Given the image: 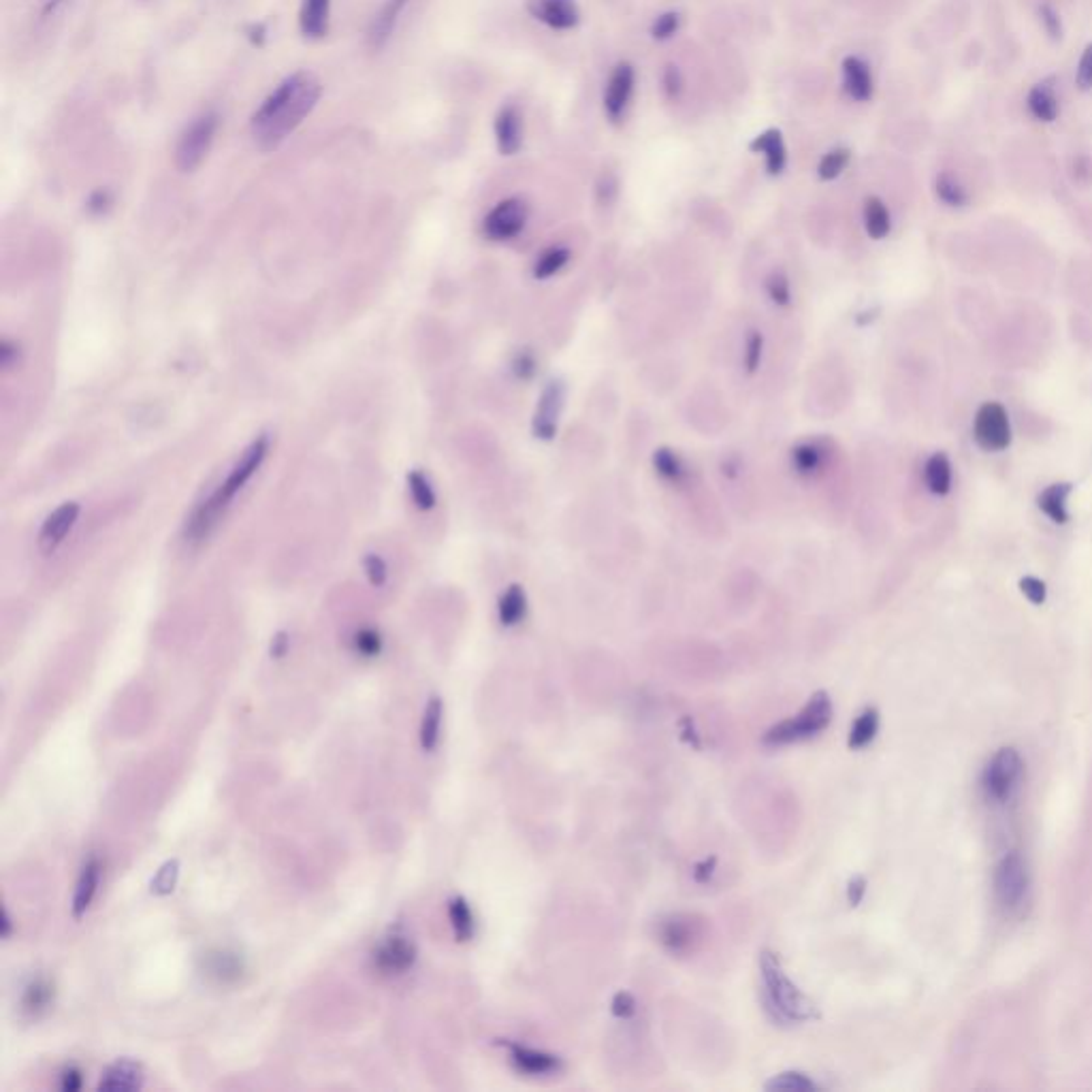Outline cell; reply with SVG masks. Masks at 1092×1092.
Here are the masks:
<instances>
[{
	"label": "cell",
	"instance_id": "cell-1",
	"mask_svg": "<svg viewBox=\"0 0 1092 1092\" xmlns=\"http://www.w3.org/2000/svg\"><path fill=\"white\" fill-rule=\"evenodd\" d=\"M322 95L314 73L297 70L271 90L250 120V135L265 150H278L295 130L306 123Z\"/></svg>",
	"mask_w": 1092,
	"mask_h": 1092
},
{
	"label": "cell",
	"instance_id": "cell-2",
	"mask_svg": "<svg viewBox=\"0 0 1092 1092\" xmlns=\"http://www.w3.org/2000/svg\"><path fill=\"white\" fill-rule=\"evenodd\" d=\"M267 452H269V436L262 433L260 438H257L244 450L241 459L232 465V470L229 472L225 482H220L218 489L211 493L205 502H201L197 505V510L192 512V517L186 525L188 540H204L205 535L214 530V525L218 523L222 514H225L231 502L235 500V495L244 489L250 478L259 472L262 461L267 457Z\"/></svg>",
	"mask_w": 1092,
	"mask_h": 1092
},
{
	"label": "cell",
	"instance_id": "cell-3",
	"mask_svg": "<svg viewBox=\"0 0 1092 1092\" xmlns=\"http://www.w3.org/2000/svg\"><path fill=\"white\" fill-rule=\"evenodd\" d=\"M762 977V1000L777 1023L798 1024L815 1018V1005L783 970L781 960L771 949H762L757 958Z\"/></svg>",
	"mask_w": 1092,
	"mask_h": 1092
},
{
	"label": "cell",
	"instance_id": "cell-4",
	"mask_svg": "<svg viewBox=\"0 0 1092 1092\" xmlns=\"http://www.w3.org/2000/svg\"><path fill=\"white\" fill-rule=\"evenodd\" d=\"M833 713L834 709L831 696L826 692H815L808 697V702L803 706L801 713L768 727L762 736V743L768 747H783L806 741V738L822 734L831 725Z\"/></svg>",
	"mask_w": 1092,
	"mask_h": 1092
},
{
	"label": "cell",
	"instance_id": "cell-5",
	"mask_svg": "<svg viewBox=\"0 0 1092 1092\" xmlns=\"http://www.w3.org/2000/svg\"><path fill=\"white\" fill-rule=\"evenodd\" d=\"M220 118L216 111H205V114L197 116L192 123L184 128L179 135L177 148H176V165L184 174L195 171L204 160L207 158L211 144H214L218 133Z\"/></svg>",
	"mask_w": 1092,
	"mask_h": 1092
},
{
	"label": "cell",
	"instance_id": "cell-6",
	"mask_svg": "<svg viewBox=\"0 0 1092 1092\" xmlns=\"http://www.w3.org/2000/svg\"><path fill=\"white\" fill-rule=\"evenodd\" d=\"M530 222V205L521 197H508L500 201L482 220L484 237L491 241H512L517 239Z\"/></svg>",
	"mask_w": 1092,
	"mask_h": 1092
},
{
	"label": "cell",
	"instance_id": "cell-7",
	"mask_svg": "<svg viewBox=\"0 0 1092 1092\" xmlns=\"http://www.w3.org/2000/svg\"><path fill=\"white\" fill-rule=\"evenodd\" d=\"M636 90V68L630 63L614 65L609 79H606L604 95H602V107L604 116L611 124H619L628 114V107L632 103Z\"/></svg>",
	"mask_w": 1092,
	"mask_h": 1092
},
{
	"label": "cell",
	"instance_id": "cell-8",
	"mask_svg": "<svg viewBox=\"0 0 1092 1092\" xmlns=\"http://www.w3.org/2000/svg\"><path fill=\"white\" fill-rule=\"evenodd\" d=\"M973 436L979 449L988 452L1005 450L1011 444V424L1007 410L996 401H988L975 414Z\"/></svg>",
	"mask_w": 1092,
	"mask_h": 1092
},
{
	"label": "cell",
	"instance_id": "cell-9",
	"mask_svg": "<svg viewBox=\"0 0 1092 1092\" xmlns=\"http://www.w3.org/2000/svg\"><path fill=\"white\" fill-rule=\"evenodd\" d=\"M1023 771H1024L1023 757H1020L1014 747H1003V750H998L993 760H990L984 775V785L988 794L993 796L995 801H1007L1011 792L1016 790L1020 777H1023Z\"/></svg>",
	"mask_w": 1092,
	"mask_h": 1092
},
{
	"label": "cell",
	"instance_id": "cell-10",
	"mask_svg": "<svg viewBox=\"0 0 1092 1092\" xmlns=\"http://www.w3.org/2000/svg\"><path fill=\"white\" fill-rule=\"evenodd\" d=\"M1028 887V868L1020 852H1009L998 862L995 873V894L1000 905L1016 907Z\"/></svg>",
	"mask_w": 1092,
	"mask_h": 1092
},
{
	"label": "cell",
	"instance_id": "cell-11",
	"mask_svg": "<svg viewBox=\"0 0 1092 1092\" xmlns=\"http://www.w3.org/2000/svg\"><path fill=\"white\" fill-rule=\"evenodd\" d=\"M565 403V384L561 380H551L542 389L538 406H535L532 431L533 436L544 442H551L558 436V424Z\"/></svg>",
	"mask_w": 1092,
	"mask_h": 1092
},
{
	"label": "cell",
	"instance_id": "cell-12",
	"mask_svg": "<svg viewBox=\"0 0 1092 1092\" xmlns=\"http://www.w3.org/2000/svg\"><path fill=\"white\" fill-rule=\"evenodd\" d=\"M525 9H528V14L535 22H540L551 30H558V33H568V30L579 28L583 17L576 0H528Z\"/></svg>",
	"mask_w": 1092,
	"mask_h": 1092
},
{
	"label": "cell",
	"instance_id": "cell-13",
	"mask_svg": "<svg viewBox=\"0 0 1092 1092\" xmlns=\"http://www.w3.org/2000/svg\"><path fill=\"white\" fill-rule=\"evenodd\" d=\"M502 1046L508 1050V1056H510V1063L514 1065V1069L519 1071V1074L525 1076H553L561 1071V1058L551 1054V1051H544V1050H535V1048H528L523 1044H517V1041H502Z\"/></svg>",
	"mask_w": 1092,
	"mask_h": 1092
},
{
	"label": "cell",
	"instance_id": "cell-14",
	"mask_svg": "<svg viewBox=\"0 0 1092 1092\" xmlns=\"http://www.w3.org/2000/svg\"><path fill=\"white\" fill-rule=\"evenodd\" d=\"M495 144L502 156L519 154L523 148V114L517 105H504L493 123Z\"/></svg>",
	"mask_w": 1092,
	"mask_h": 1092
},
{
	"label": "cell",
	"instance_id": "cell-15",
	"mask_svg": "<svg viewBox=\"0 0 1092 1092\" xmlns=\"http://www.w3.org/2000/svg\"><path fill=\"white\" fill-rule=\"evenodd\" d=\"M417 963V947L408 937L393 935L376 949V967L387 975H401Z\"/></svg>",
	"mask_w": 1092,
	"mask_h": 1092
},
{
	"label": "cell",
	"instance_id": "cell-16",
	"mask_svg": "<svg viewBox=\"0 0 1092 1092\" xmlns=\"http://www.w3.org/2000/svg\"><path fill=\"white\" fill-rule=\"evenodd\" d=\"M841 79L845 95L856 103H868L875 95V77L866 60L860 56H847L841 65Z\"/></svg>",
	"mask_w": 1092,
	"mask_h": 1092
},
{
	"label": "cell",
	"instance_id": "cell-17",
	"mask_svg": "<svg viewBox=\"0 0 1092 1092\" xmlns=\"http://www.w3.org/2000/svg\"><path fill=\"white\" fill-rule=\"evenodd\" d=\"M77 517H79V504L67 502L63 505H58V508L45 519L41 533H39V544H41V549L45 553H52L54 549H58V546L65 542L68 532L73 530Z\"/></svg>",
	"mask_w": 1092,
	"mask_h": 1092
},
{
	"label": "cell",
	"instance_id": "cell-18",
	"mask_svg": "<svg viewBox=\"0 0 1092 1092\" xmlns=\"http://www.w3.org/2000/svg\"><path fill=\"white\" fill-rule=\"evenodd\" d=\"M657 939H660L662 945L669 949V952L685 954L690 952L694 942L697 939V930L690 915H670L660 922Z\"/></svg>",
	"mask_w": 1092,
	"mask_h": 1092
},
{
	"label": "cell",
	"instance_id": "cell-19",
	"mask_svg": "<svg viewBox=\"0 0 1092 1092\" xmlns=\"http://www.w3.org/2000/svg\"><path fill=\"white\" fill-rule=\"evenodd\" d=\"M750 150L753 151V154L764 156V165H766L768 176L777 177L785 171V167H787V148H785V141H783V133L778 128H766L764 133L753 137V141L750 144Z\"/></svg>",
	"mask_w": 1092,
	"mask_h": 1092
},
{
	"label": "cell",
	"instance_id": "cell-20",
	"mask_svg": "<svg viewBox=\"0 0 1092 1092\" xmlns=\"http://www.w3.org/2000/svg\"><path fill=\"white\" fill-rule=\"evenodd\" d=\"M792 468L803 478H815L824 472L828 463V449L819 440L798 442L790 452Z\"/></svg>",
	"mask_w": 1092,
	"mask_h": 1092
},
{
	"label": "cell",
	"instance_id": "cell-21",
	"mask_svg": "<svg viewBox=\"0 0 1092 1092\" xmlns=\"http://www.w3.org/2000/svg\"><path fill=\"white\" fill-rule=\"evenodd\" d=\"M141 1086H144V1069L128 1058L111 1065L98 1081V1088L107 1092H133Z\"/></svg>",
	"mask_w": 1092,
	"mask_h": 1092
},
{
	"label": "cell",
	"instance_id": "cell-22",
	"mask_svg": "<svg viewBox=\"0 0 1092 1092\" xmlns=\"http://www.w3.org/2000/svg\"><path fill=\"white\" fill-rule=\"evenodd\" d=\"M1026 111L1030 118L1041 124L1056 123L1060 116V100L1056 96V90L1046 82L1035 84L1026 95Z\"/></svg>",
	"mask_w": 1092,
	"mask_h": 1092
},
{
	"label": "cell",
	"instance_id": "cell-23",
	"mask_svg": "<svg viewBox=\"0 0 1092 1092\" xmlns=\"http://www.w3.org/2000/svg\"><path fill=\"white\" fill-rule=\"evenodd\" d=\"M331 19V0H303L299 26L303 37L322 39L329 33Z\"/></svg>",
	"mask_w": 1092,
	"mask_h": 1092
},
{
	"label": "cell",
	"instance_id": "cell-24",
	"mask_svg": "<svg viewBox=\"0 0 1092 1092\" xmlns=\"http://www.w3.org/2000/svg\"><path fill=\"white\" fill-rule=\"evenodd\" d=\"M528 609H530L528 593H525L523 585L514 583L500 595L498 619L504 628H514V625H519L525 616H528Z\"/></svg>",
	"mask_w": 1092,
	"mask_h": 1092
},
{
	"label": "cell",
	"instance_id": "cell-25",
	"mask_svg": "<svg viewBox=\"0 0 1092 1092\" xmlns=\"http://www.w3.org/2000/svg\"><path fill=\"white\" fill-rule=\"evenodd\" d=\"M54 998H56V988L54 982H49L47 977H37L24 988V995H22V1009L24 1014H28L30 1018H39L47 1014L49 1009L54 1005Z\"/></svg>",
	"mask_w": 1092,
	"mask_h": 1092
},
{
	"label": "cell",
	"instance_id": "cell-26",
	"mask_svg": "<svg viewBox=\"0 0 1092 1092\" xmlns=\"http://www.w3.org/2000/svg\"><path fill=\"white\" fill-rule=\"evenodd\" d=\"M572 260V250L568 246H549L546 250H542L538 257H535L533 265H532V278L544 282V280H551L555 276H560V273L570 265Z\"/></svg>",
	"mask_w": 1092,
	"mask_h": 1092
},
{
	"label": "cell",
	"instance_id": "cell-27",
	"mask_svg": "<svg viewBox=\"0 0 1092 1092\" xmlns=\"http://www.w3.org/2000/svg\"><path fill=\"white\" fill-rule=\"evenodd\" d=\"M653 468L664 482L672 484V487H681V484L690 477V468L683 461V457L672 449H657L653 452Z\"/></svg>",
	"mask_w": 1092,
	"mask_h": 1092
},
{
	"label": "cell",
	"instance_id": "cell-28",
	"mask_svg": "<svg viewBox=\"0 0 1092 1092\" xmlns=\"http://www.w3.org/2000/svg\"><path fill=\"white\" fill-rule=\"evenodd\" d=\"M1071 493V484L1069 482H1056V484H1050L1048 489H1044L1039 493L1037 498V505L1039 510L1050 517L1054 523L1058 525H1065L1069 521V512H1067V498Z\"/></svg>",
	"mask_w": 1092,
	"mask_h": 1092
},
{
	"label": "cell",
	"instance_id": "cell-29",
	"mask_svg": "<svg viewBox=\"0 0 1092 1092\" xmlns=\"http://www.w3.org/2000/svg\"><path fill=\"white\" fill-rule=\"evenodd\" d=\"M100 882V862L96 858H90L86 862V866L82 868V875H79V882L75 887V896H73V915L75 917H82L90 903H93V898L96 894V887Z\"/></svg>",
	"mask_w": 1092,
	"mask_h": 1092
},
{
	"label": "cell",
	"instance_id": "cell-30",
	"mask_svg": "<svg viewBox=\"0 0 1092 1092\" xmlns=\"http://www.w3.org/2000/svg\"><path fill=\"white\" fill-rule=\"evenodd\" d=\"M410 0H387L382 7V12L378 14V17L373 19L371 30H369V41L373 47H382L387 43V39L391 37L393 30H396V24L399 15L403 14V9Z\"/></svg>",
	"mask_w": 1092,
	"mask_h": 1092
},
{
	"label": "cell",
	"instance_id": "cell-31",
	"mask_svg": "<svg viewBox=\"0 0 1092 1092\" xmlns=\"http://www.w3.org/2000/svg\"><path fill=\"white\" fill-rule=\"evenodd\" d=\"M862 218L866 235L871 239H884L892 231V216H889L887 205L879 197H868L864 201Z\"/></svg>",
	"mask_w": 1092,
	"mask_h": 1092
},
{
	"label": "cell",
	"instance_id": "cell-32",
	"mask_svg": "<svg viewBox=\"0 0 1092 1092\" xmlns=\"http://www.w3.org/2000/svg\"><path fill=\"white\" fill-rule=\"evenodd\" d=\"M442 717H444V702L440 696L429 697L427 706H424L423 723H421V747L424 751H433L440 743V730H442Z\"/></svg>",
	"mask_w": 1092,
	"mask_h": 1092
},
{
	"label": "cell",
	"instance_id": "cell-33",
	"mask_svg": "<svg viewBox=\"0 0 1092 1092\" xmlns=\"http://www.w3.org/2000/svg\"><path fill=\"white\" fill-rule=\"evenodd\" d=\"M877 732H879V711L877 709H864L860 715L856 717V722L852 723V730H849V738H847V747L854 751H860V750H864V747H868L875 741Z\"/></svg>",
	"mask_w": 1092,
	"mask_h": 1092
},
{
	"label": "cell",
	"instance_id": "cell-34",
	"mask_svg": "<svg viewBox=\"0 0 1092 1092\" xmlns=\"http://www.w3.org/2000/svg\"><path fill=\"white\" fill-rule=\"evenodd\" d=\"M924 480L930 493L945 495L952 487V465L943 452H935L924 465Z\"/></svg>",
	"mask_w": 1092,
	"mask_h": 1092
},
{
	"label": "cell",
	"instance_id": "cell-35",
	"mask_svg": "<svg viewBox=\"0 0 1092 1092\" xmlns=\"http://www.w3.org/2000/svg\"><path fill=\"white\" fill-rule=\"evenodd\" d=\"M935 195L943 205L954 209L969 205L970 199L963 181H960L954 174H949V171H942V174L935 177Z\"/></svg>",
	"mask_w": 1092,
	"mask_h": 1092
},
{
	"label": "cell",
	"instance_id": "cell-36",
	"mask_svg": "<svg viewBox=\"0 0 1092 1092\" xmlns=\"http://www.w3.org/2000/svg\"><path fill=\"white\" fill-rule=\"evenodd\" d=\"M449 917H450V926H452L454 937H457V942H470V939L474 937V930H477V922H474V914H472L470 903L465 901L463 896L450 898Z\"/></svg>",
	"mask_w": 1092,
	"mask_h": 1092
},
{
	"label": "cell",
	"instance_id": "cell-37",
	"mask_svg": "<svg viewBox=\"0 0 1092 1092\" xmlns=\"http://www.w3.org/2000/svg\"><path fill=\"white\" fill-rule=\"evenodd\" d=\"M764 1088L768 1092H813L822 1086L811 1076H806L805 1071H781V1074L768 1079Z\"/></svg>",
	"mask_w": 1092,
	"mask_h": 1092
},
{
	"label": "cell",
	"instance_id": "cell-38",
	"mask_svg": "<svg viewBox=\"0 0 1092 1092\" xmlns=\"http://www.w3.org/2000/svg\"><path fill=\"white\" fill-rule=\"evenodd\" d=\"M207 970L218 982H235L244 973V960L231 952H216L209 956Z\"/></svg>",
	"mask_w": 1092,
	"mask_h": 1092
},
{
	"label": "cell",
	"instance_id": "cell-39",
	"mask_svg": "<svg viewBox=\"0 0 1092 1092\" xmlns=\"http://www.w3.org/2000/svg\"><path fill=\"white\" fill-rule=\"evenodd\" d=\"M849 160H852V151L847 148L828 150L826 154L819 158L817 177L822 181H833L836 177H841L843 171L849 167Z\"/></svg>",
	"mask_w": 1092,
	"mask_h": 1092
},
{
	"label": "cell",
	"instance_id": "cell-40",
	"mask_svg": "<svg viewBox=\"0 0 1092 1092\" xmlns=\"http://www.w3.org/2000/svg\"><path fill=\"white\" fill-rule=\"evenodd\" d=\"M762 359H764V336L762 331L751 329L747 333V340L743 343V357H741L747 376H755V373L760 371Z\"/></svg>",
	"mask_w": 1092,
	"mask_h": 1092
},
{
	"label": "cell",
	"instance_id": "cell-41",
	"mask_svg": "<svg viewBox=\"0 0 1092 1092\" xmlns=\"http://www.w3.org/2000/svg\"><path fill=\"white\" fill-rule=\"evenodd\" d=\"M764 287H766L768 299H771L775 306L785 308L792 303V282H790V278H787V273H783V271L768 273Z\"/></svg>",
	"mask_w": 1092,
	"mask_h": 1092
},
{
	"label": "cell",
	"instance_id": "cell-42",
	"mask_svg": "<svg viewBox=\"0 0 1092 1092\" xmlns=\"http://www.w3.org/2000/svg\"><path fill=\"white\" fill-rule=\"evenodd\" d=\"M408 487H410V495L414 504L419 505L421 510H431L433 505H436V491H433L431 482L427 480L423 472L414 470L410 477H408Z\"/></svg>",
	"mask_w": 1092,
	"mask_h": 1092
},
{
	"label": "cell",
	"instance_id": "cell-43",
	"mask_svg": "<svg viewBox=\"0 0 1092 1092\" xmlns=\"http://www.w3.org/2000/svg\"><path fill=\"white\" fill-rule=\"evenodd\" d=\"M683 24V17L679 12H664L657 15L651 24V37L655 41H670V39L679 33Z\"/></svg>",
	"mask_w": 1092,
	"mask_h": 1092
},
{
	"label": "cell",
	"instance_id": "cell-44",
	"mask_svg": "<svg viewBox=\"0 0 1092 1092\" xmlns=\"http://www.w3.org/2000/svg\"><path fill=\"white\" fill-rule=\"evenodd\" d=\"M177 877H179V862L177 860H169L163 866H160V871L156 873V877L151 879V892L158 894V896H165L171 894L177 886Z\"/></svg>",
	"mask_w": 1092,
	"mask_h": 1092
},
{
	"label": "cell",
	"instance_id": "cell-45",
	"mask_svg": "<svg viewBox=\"0 0 1092 1092\" xmlns=\"http://www.w3.org/2000/svg\"><path fill=\"white\" fill-rule=\"evenodd\" d=\"M355 651L363 657H376L382 651V639L376 630H359L355 634Z\"/></svg>",
	"mask_w": 1092,
	"mask_h": 1092
},
{
	"label": "cell",
	"instance_id": "cell-46",
	"mask_svg": "<svg viewBox=\"0 0 1092 1092\" xmlns=\"http://www.w3.org/2000/svg\"><path fill=\"white\" fill-rule=\"evenodd\" d=\"M1039 22H1041V28L1046 30L1050 39H1060V37H1063V33H1065L1063 19H1060V15H1058V12H1056L1054 7L1041 5V7H1039Z\"/></svg>",
	"mask_w": 1092,
	"mask_h": 1092
},
{
	"label": "cell",
	"instance_id": "cell-47",
	"mask_svg": "<svg viewBox=\"0 0 1092 1092\" xmlns=\"http://www.w3.org/2000/svg\"><path fill=\"white\" fill-rule=\"evenodd\" d=\"M512 371H514V376H517L519 380L528 382V380H532V378L535 376V371H538V361H535V357L532 355V352L521 350V352H517V355H514V359H512Z\"/></svg>",
	"mask_w": 1092,
	"mask_h": 1092
},
{
	"label": "cell",
	"instance_id": "cell-48",
	"mask_svg": "<svg viewBox=\"0 0 1092 1092\" xmlns=\"http://www.w3.org/2000/svg\"><path fill=\"white\" fill-rule=\"evenodd\" d=\"M1076 84L1081 90V93H1088L1092 90V43H1088L1084 47V52L1079 56V63H1078V70H1076Z\"/></svg>",
	"mask_w": 1092,
	"mask_h": 1092
},
{
	"label": "cell",
	"instance_id": "cell-49",
	"mask_svg": "<svg viewBox=\"0 0 1092 1092\" xmlns=\"http://www.w3.org/2000/svg\"><path fill=\"white\" fill-rule=\"evenodd\" d=\"M662 86H664L666 96H669L670 100L681 96L683 86H685V79H683V75H681L679 67L669 65V67L664 68V73H662Z\"/></svg>",
	"mask_w": 1092,
	"mask_h": 1092
},
{
	"label": "cell",
	"instance_id": "cell-50",
	"mask_svg": "<svg viewBox=\"0 0 1092 1092\" xmlns=\"http://www.w3.org/2000/svg\"><path fill=\"white\" fill-rule=\"evenodd\" d=\"M611 1011L614 1018L630 1020L636 1014V998L630 993H625V990H619L611 1000Z\"/></svg>",
	"mask_w": 1092,
	"mask_h": 1092
},
{
	"label": "cell",
	"instance_id": "cell-51",
	"mask_svg": "<svg viewBox=\"0 0 1092 1092\" xmlns=\"http://www.w3.org/2000/svg\"><path fill=\"white\" fill-rule=\"evenodd\" d=\"M1020 589H1023V593L1033 604H1044L1046 602V595H1048L1046 583L1035 579V576H1024V579L1020 581Z\"/></svg>",
	"mask_w": 1092,
	"mask_h": 1092
},
{
	"label": "cell",
	"instance_id": "cell-52",
	"mask_svg": "<svg viewBox=\"0 0 1092 1092\" xmlns=\"http://www.w3.org/2000/svg\"><path fill=\"white\" fill-rule=\"evenodd\" d=\"M366 572L369 576V583L376 585V587H380V585H384V581H387V565H384L378 555H368Z\"/></svg>",
	"mask_w": 1092,
	"mask_h": 1092
},
{
	"label": "cell",
	"instance_id": "cell-53",
	"mask_svg": "<svg viewBox=\"0 0 1092 1092\" xmlns=\"http://www.w3.org/2000/svg\"><path fill=\"white\" fill-rule=\"evenodd\" d=\"M866 879L862 875H856L854 879H849V884L845 887V896H847V903L852 907H858L862 903V898L866 894Z\"/></svg>",
	"mask_w": 1092,
	"mask_h": 1092
},
{
	"label": "cell",
	"instance_id": "cell-54",
	"mask_svg": "<svg viewBox=\"0 0 1092 1092\" xmlns=\"http://www.w3.org/2000/svg\"><path fill=\"white\" fill-rule=\"evenodd\" d=\"M715 868H717V858L715 856L704 858V860H700L694 866V871H692L694 882L696 884H709L713 875H715Z\"/></svg>",
	"mask_w": 1092,
	"mask_h": 1092
},
{
	"label": "cell",
	"instance_id": "cell-55",
	"mask_svg": "<svg viewBox=\"0 0 1092 1092\" xmlns=\"http://www.w3.org/2000/svg\"><path fill=\"white\" fill-rule=\"evenodd\" d=\"M84 1084V1076L82 1071L77 1067H67L63 1074H60V1088L65 1092H77Z\"/></svg>",
	"mask_w": 1092,
	"mask_h": 1092
},
{
	"label": "cell",
	"instance_id": "cell-56",
	"mask_svg": "<svg viewBox=\"0 0 1092 1092\" xmlns=\"http://www.w3.org/2000/svg\"><path fill=\"white\" fill-rule=\"evenodd\" d=\"M681 738L687 745H692L694 750H700V734H697L696 725H694L690 717H685V720L681 722Z\"/></svg>",
	"mask_w": 1092,
	"mask_h": 1092
},
{
	"label": "cell",
	"instance_id": "cell-57",
	"mask_svg": "<svg viewBox=\"0 0 1092 1092\" xmlns=\"http://www.w3.org/2000/svg\"><path fill=\"white\" fill-rule=\"evenodd\" d=\"M17 357V346H14L12 341H3V346H0V363H3V368H12L14 366V359Z\"/></svg>",
	"mask_w": 1092,
	"mask_h": 1092
},
{
	"label": "cell",
	"instance_id": "cell-58",
	"mask_svg": "<svg viewBox=\"0 0 1092 1092\" xmlns=\"http://www.w3.org/2000/svg\"><path fill=\"white\" fill-rule=\"evenodd\" d=\"M287 651H288V634L280 632L271 642V655L273 657H285Z\"/></svg>",
	"mask_w": 1092,
	"mask_h": 1092
},
{
	"label": "cell",
	"instance_id": "cell-59",
	"mask_svg": "<svg viewBox=\"0 0 1092 1092\" xmlns=\"http://www.w3.org/2000/svg\"><path fill=\"white\" fill-rule=\"evenodd\" d=\"M0 930H3V937H5V939H9V937H12V933H14V922H12V917H9L7 909H3V922H0Z\"/></svg>",
	"mask_w": 1092,
	"mask_h": 1092
}]
</instances>
